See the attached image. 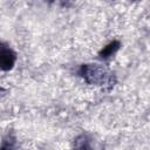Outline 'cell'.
Returning <instances> with one entry per match:
<instances>
[{
    "instance_id": "cell-1",
    "label": "cell",
    "mask_w": 150,
    "mask_h": 150,
    "mask_svg": "<svg viewBox=\"0 0 150 150\" xmlns=\"http://www.w3.org/2000/svg\"><path fill=\"white\" fill-rule=\"evenodd\" d=\"M79 74L88 84L111 88L116 83L115 74L101 64H96V63L82 64L79 69Z\"/></svg>"
},
{
    "instance_id": "cell-2",
    "label": "cell",
    "mask_w": 150,
    "mask_h": 150,
    "mask_svg": "<svg viewBox=\"0 0 150 150\" xmlns=\"http://www.w3.org/2000/svg\"><path fill=\"white\" fill-rule=\"evenodd\" d=\"M16 61V54L15 52L5 42L0 46V67L4 71L11 70Z\"/></svg>"
},
{
    "instance_id": "cell-3",
    "label": "cell",
    "mask_w": 150,
    "mask_h": 150,
    "mask_svg": "<svg viewBox=\"0 0 150 150\" xmlns=\"http://www.w3.org/2000/svg\"><path fill=\"white\" fill-rule=\"evenodd\" d=\"M120 47H121V42L117 41V40H114V41L109 42L107 46H104V47L100 50V53H98L100 59H102V60H108V59H110L112 55H115V53L120 49Z\"/></svg>"
},
{
    "instance_id": "cell-4",
    "label": "cell",
    "mask_w": 150,
    "mask_h": 150,
    "mask_svg": "<svg viewBox=\"0 0 150 150\" xmlns=\"http://www.w3.org/2000/svg\"><path fill=\"white\" fill-rule=\"evenodd\" d=\"M73 150H94L91 139L87 134H81L74 139Z\"/></svg>"
},
{
    "instance_id": "cell-5",
    "label": "cell",
    "mask_w": 150,
    "mask_h": 150,
    "mask_svg": "<svg viewBox=\"0 0 150 150\" xmlns=\"http://www.w3.org/2000/svg\"><path fill=\"white\" fill-rule=\"evenodd\" d=\"M15 149H16V138L14 135L8 134L2 139L1 150H15Z\"/></svg>"
}]
</instances>
